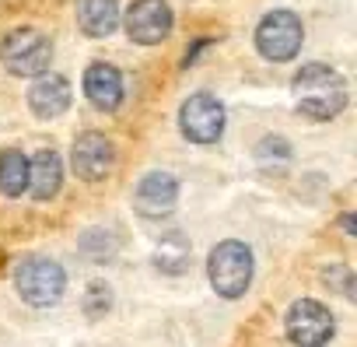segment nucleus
Listing matches in <instances>:
<instances>
[{
    "instance_id": "nucleus-1",
    "label": "nucleus",
    "mask_w": 357,
    "mask_h": 347,
    "mask_svg": "<svg viewBox=\"0 0 357 347\" xmlns=\"http://www.w3.org/2000/svg\"><path fill=\"white\" fill-rule=\"evenodd\" d=\"M294 98L298 109L312 119H333L347 105V84L343 77L326 64H305L294 74Z\"/></svg>"
},
{
    "instance_id": "nucleus-2",
    "label": "nucleus",
    "mask_w": 357,
    "mask_h": 347,
    "mask_svg": "<svg viewBox=\"0 0 357 347\" xmlns=\"http://www.w3.org/2000/svg\"><path fill=\"white\" fill-rule=\"evenodd\" d=\"M252 249L238 239H228V242H218L211 249V260H207V277H211V288L221 295V298H242L252 284Z\"/></svg>"
},
{
    "instance_id": "nucleus-3",
    "label": "nucleus",
    "mask_w": 357,
    "mask_h": 347,
    "mask_svg": "<svg viewBox=\"0 0 357 347\" xmlns=\"http://www.w3.org/2000/svg\"><path fill=\"white\" fill-rule=\"evenodd\" d=\"M15 288L22 295V302H29L32 309H50L63 298L67 291V274L56 260L46 256H32L25 263H18L15 270Z\"/></svg>"
},
{
    "instance_id": "nucleus-4",
    "label": "nucleus",
    "mask_w": 357,
    "mask_h": 347,
    "mask_svg": "<svg viewBox=\"0 0 357 347\" xmlns=\"http://www.w3.org/2000/svg\"><path fill=\"white\" fill-rule=\"evenodd\" d=\"M0 60L18 77H36V74H46L53 60V46L39 29H15L0 46Z\"/></svg>"
},
{
    "instance_id": "nucleus-5",
    "label": "nucleus",
    "mask_w": 357,
    "mask_h": 347,
    "mask_svg": "<svg viewBox=\"0 0 357 347\" xmlns=\"http://www.w3.org/2000/svg\"><path fill=\"white\" fill-rule=\"evenodd\" d=\"M284 330H287V340L294 347H322L333 340L336 333V323H333V312L315 302V298H298L291 309H287V319H284Z\"/></svg>"
},
{
    "instance_id": "nucleus-6",
    "label": "nucleus",
    "mask_w": 357,
    "mask_h": 347,
    "mask_svg": "<svg viewBox=\"0 0 357 347\" xmlns=\"http://www.w3.org/2000/svg\"><path fill=\"white\" fill-rule=\"evenodd\" d=\"M301 39H305V32H301V18L294 11H270L256 29V46L273 64H284V60L298 57Z\"/></svg>"
},
{
    "instance_id": "nucleus-7",
    "label": "nucleus",
    "mask_w": 357,
    "mask_h": 347,
    "mask_svg": "<svg viewBox=\"0 0 357 347\" xmlns=\"http://www.w3.org/2000/svg\"><path fill=\"white\" fill-rule=\"evenodd\" d=\"M178 123L193 144H214L225 133V105L207 91L190 95L183 102V112H178Z\"/></svg>"
},
{
    "instance_id": "nucleus-8",
    "label": "nucleus",
    "mask_w": 357,
    "mask_h": 347,
    "mask_svg": "<svg viewBox=\"0 0 357 347\" xmlns=\"http://www.w3.org/2000/svg\"><path fill=\"white\" fill-rule=\"evenodd\" d=\"M126 32L140 46H154L172 32V8L165 0H137L126 11Z\"/></svg>"
},
{
    "instance_id": "nucleus-9",
    "label": "nucleus",
    "mask_w": 357,
    "mask_h": 347,
    "mask_svg": "<svg viewBox=\"0 0 357 347\" xmlns=\"http://www.w3.org/2000/svg\"><path fill=\"white\" fill-rule=\"evenodd\" d=\"M116 165V151H112V140L102 137V133H81L74 140V168L77 176L88 179V183H98L105 179Z\"/></svg>"
},
{
    "instance_id": "nucleus-10",
    "label": "nucleus",
    "mask_w": 357,
    "mask_h": 347,
    "mask_svg": "<svg viewBox=\"0 0 357 347\" xmlns=\"http://www.w3.org/2000/svg\"><path fill=\"white\" fill-rule=\"evenodd\" d=\"M175 200H178V183L168 172H151V176H144L140 186H137V197H133V204L144 218H165L175 207Z\"/></svg>"
},
{
    "instance_id": "nucleus-11",
    "label": "nucleus",
    "mask_w": 357,
    "mask_h": 347,
    "mask_svg": "<svg viewBox=\"0 0 357 347\" xmlns=\"http://www.w3.org/2000/svg\"><path fill=\"white\" fill-rule=\"evenodd\" d=\"M84 95L91 98L95 109L112 112L123 102V74L112 64H91L84 71Z\"/></svg>"
},
{
    "instance_id": "nucleus-12",
    "label": "nucleus",
    "mask_w": 357,
    "mask_h": 347,
    "mask_svg": "<svg viewBox=\"0 0 357 347\" xmlns=\"http://www.w3.org/2000/svg\"><path fill=\"white\" fill-rule=\"evenodd\" d=\"M29 105L43 119H56L60 112H67V105H70V84H67V77H60V74H39V81L29 91Z\"/></svg>"
},
{
    "instance_id": "nucleus-13",
    "label": "nucleus",
    "mask_w": 357,
    "mask_h": 347,
    "mask_svg": "<svg viewBox=\"0 0 357 347\" xmlns=\"http://www.w3.org/2000/svg\"><path fill=\"white\" fill-rule=\"evenodd\" d=\"M60 179H63V161L56 151H39L29 161V190L36 200H50L60 193Z\"/></svg>"
},
{
    "instance_id": "nucleus-14",
    "label": "nucleus",
    "mask_w": 357,
    "mask_h": 347,
    "mask_svg": "<svg viewBox=\"0 0 357 347\" xmlns=\"http://www.w3.org/2000/svg\"><path fill=\"white\" fill-rule=\"evenodd\" d=\"M77 25L91 39H105L119 25V4L116 0H81L77 4Z\"/></svg>"
},
{
    "instance_id": "nucleus-15",
    "label": "nucleus",
    "mask_w": 357,
    "mask_h": 347,
    "mask_svg": "<svg viewBox=\"0 0 357 347\" xmlns=\"http://www.w3.org/2000/svg\"><path fill=\"white\" fill-rule=\"evenodd\" d=\"M190 253L193 249H190L183 232H168V235H161V242L154 249V267L161 274H183L190 267Z\"/></svg>"
},
{
    "instance_id": "nucleus-16",
    "label": "nucleus",
    "mask_w": 357,
    "mask_h": 347,
    "mask_svg": "<svg viewBox=\"0 0 357 347\" xmlns=\"http://www.w3.org/2000/svg\"><path fill=\"white\" fill-rule=\"evenodd\" d=\"M25 190H29V158L22 151H4L0 154V193L22 197Z\"/></svg>"
},
{
    "instance_id": "nucleus-17",
    "label": "nucleus",
    "mask_w": 357,
    "mask_h": 347,
    "mask_svg": "<svg viewBox=\"0 0 357 347\" xmlns=\"http://www.w3.org/2000/svg\"><path fill=\"white\" fill-rule=\"evenodd\" d=\"M109 305H112L109 288H105L102 281H95V284L88 288V295H84V312H88L91 319H98V316H105V312H109Z\"/></svg>"
}]
</instances>
